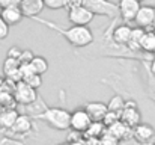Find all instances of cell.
Returning <instances> with one entry per match:
<instances>
[{"mask_svg": "<svg viewBox=\"0 0 155 145\" xmlns=\"http://www.w3.org/2000/svg\"><path fill=\"white\" fill-rule=\"evenodd\" d=\"M134 70H125L120 73H110L107 77L101 79V83L110 86L117 95L124 97L125 100H136L139 95H146V88L143 89V85L137 76H134Z\"/></svg>", "mask_w": 155, "mask_h": 145, "instance_id": "1", "label": "cell"}, {"mask_svg": "<svg viewBox=\"0 0 155 145\" xmlns=\"http://www.w3.org/2000/svg\"><path fill=\"white\" fill-rule=\"evenodd\" d=\"M35 21L39 23V24H44L45 27H48L54 32H57L59 35H62L72 48L83 50V48L89 47L95 41V33L89 27H84V26H71L69 29H63L59 24L53 23L50 20H45V18L38 17V18H35Z\"/></svg>", "mask_w": 155, "mask_h": 145, "instance_id": "2", "label": "cell"}, {"mask_svg": "<svg viewBox=\"0 0 155 145\" xmlns=\"http://www.w3.org/2000/svg\"><path fill=\"white\" fill-rule=\"evenodd\" d=\"M33 119H39V121H44L48 127H51L57 132H65L68 129H71V112L62 106H56L51 107L48 106L45 101L42 104V110L35 113V115H30Z\"/></svg>", "mask_w": 155, "mask_h": 145, "instance_id": "3", "label": "cell"}, {"mask_svg": "<svg viewBox=\"0 0 155 145\" xmlns=\"http://www.w3.org/2000/svg\"><path fill=\"white\" fill-rule=\"evenodd\" d=\"M84 8H87L94 15L111 20L119 17V5L113 0H84Z\"/></svg>", "mask_w": 155, "mask_h": 145, "instance_id": "4", "label": "cell"}, {"mask_svg": "<svg viewBox=\"0 0 155 145\" xmlns=\"http://www.w3.org/2000/svg\"><path fill=\"white\" fill-rule=\"evenodd\" d=\"M33 130H35L33 118H32L30 115L23 113V115L18 116V119L15 121L14 127H12L9 132H6V138H11V139H17V141H18L20 138L23 139V138L29 136Z\"/></svg>", "mask_w": 155, "mask_h": 145, "instance_id": "5", "label": "cell"}, {"mask_svg": "<svg viewBox=\"0 0 155 145\" xmlns=\"http://www.w3.org/2000/svg\"><path fill=\"white\" fill-rule=\"evenodd\" d=\"M12 92H14L15 103H17V104H21V106H32V104H35V103L38 101V98H39L36 89L30 88L26 82H18V83H15Z\"/></svg>", "mask_w": 155, "mask_h": 145, "instance_id": "6", "label": "cell"}, {"mask_svg": "<svg viewBox=\"0 0 155 145\" xmlns=\"http://www.w3.org/2000/svg\"><path fill=\"white\" fill-rule=\"evenodd\" d=\"M120 121L131 129H136L142 123V113L139 110V103L136 100H127L125 107L120 112Z\"/></svg>", "mask_w": 155, "mask_h": 145, "instance_id": "7", "label": "cell"}, {"mask_svg": "<svg viewBox=\"0 0 155 145\" xmlns=\"http://www.w3.org/2000/svg\"><path fill=\"white\" fill-rule=\"evenodd\" d=\"M92 123L94 121L84 107H77L75 110L71 112V130L78 133H86L92 126Z\"/></svg>", "mask_w": 155, "mask_h": 145, "instance_id": "8", "label": "cell"}, {"mask_svg": "<svg viewBox=\"0 0 155 145\" xmlns=\"http://www.w3.org/2000/svg\"><path fill=\"white\" fill-rule=\"evenodd\" d=\"M119 17L122 20V23H133L136 21V17L142 8V3L137 0H119Z\"/></svg>", "mask_w": 155, "mask_h": 145, "instance_id": "9", "label": "cell"}, {"mask_svg": "<svg viewBox=\"0 0 155 145\" xmlns=\"http://www.w3.org/2000/svg\"><path fill=\"white\" fill-rule=\"evenodd\" d=\"M94 14L84 8V6H80V8H72V9H68V20L72 26H84V27H89V24L92 23L94 20Z\"/></svg>", "mask_w": 155, "mask_h": 145, "instance_id": "10", "label": "cell"}, {"mask_svg": "<svg viewBox=\"0 0 155 145\" xmlns=\"http://www.w3.org/2000/svg\"><path fill=\"white\" fill-rule=\"evenodd\" d=\"M133 139L140 145H152L155 142V129L148 123H140L133 129Z\"/></svg>", "mask_w": 155, "mask_h": 145, "instance_id": "11", "label": "cell"}, {"mask_svg": "<svg viewBox=\"0 0 155 145\" xmlns=\"http://www.w3.org/2000/svg\"><path fill=\"white\" fill-rule=\"evenodd\" d=\"M136 26L142 27V29H146V30H151L155 24V9L154 6H149V5H142L137 17H136Z\"/></svg>", "mask_w": 155, "mask_h": 145, "instance_id": "12", "label": "cell"}, {"mask_svg": "<svg viewBox=\"0 0 155 145\" xmlns=\"http://www.w3.org/2000/svg\"><path fill=\"white\" fill-rule=\"evenodd\" d=\"M131 32H133V26L127 24V23H119L113 30H111V38L116 44L119 46H128L130 38H131Z\"/></svg>", "mask_w": 155, "mask_h": 145, "instance_id": "13", "label": "cell"}, {"mask_svg": "<svg viewBox=\"0 0 155 145\" xmlns=\"http://www.w3.org/2000/svg\"><path fill=\"white\" fill-rule=\"evenodd\" d=\"M18 116L20 113L15 107H3L0 110V130L5 133L9 132L14 127L15 121L18 119Z\"/></svg>", "mask_w": 155, "mask_h": 145, "instance_id": "14", "label": "cell"}, {"mask_svg": "<svg viewBox=\"0 0 155 145\" xmlns=\"http://www.w3.org/2000/svg\"><path fill=\"white\" fill-rule=\"evenodd\" d=\"M20 8H21L24 17H29V18L35 20L44 11L45 3H44V0H24V2H21Z\"/></svg>", "mask_w": 155, "mask_h": 145, "instance_id": "15", "label": "cell"}, {"mask_svg": "<svg viewBox=\"0 0 155 145\" xmlns=\"http://www.w3.org/2000/svg\"><path fill=\"white\" fill-rule=\"evenodd\" d=\"M83 107H84L86 112L91 115L92 121H101V123H103L104 116H105L107 112H108L107 104H105V103H101V101H87Z\"/></svg>", "mask_w": 155, "mask_h": 145, "instance_id": "16", "label": "cell"}, {"mask_svg": "<svg viewBox=\"0 0 155 145\" xmlns=\"http://www.w3.org/2000/svg\"><path fill=\"white\" fill-rule=\"evenodd\" d=\"M0 15L3 17V20L8 23V26H17L23 21L24 14L21 11L20 6H14V8H5L0 9Z\"/></svg>", "mask_w": 155, "mask_h": 145, "instance_id": "17", "label": "cell"}, {"mask_svg": "<svg viewBox=\"0 0 155 145\" xmlns=\"http://www.w3.org/2000/svg\"><path fill=\"white\" fill-rule=\"evenodd\" d=\"M108 133H111L119 142L122 141H127V139H131L133 138V129L128 127L127 124H124L122 121H117L116 124H113L111 127L107 129Z\"/></svg>", "mask_w": 155, "mask_h": 145, "instance_id": "18", "label": "cell"}, {"mask_svg": "<svg viewBox=\"0 0 155 145\" xmlns=\"http://www.w3.org/2000/svg\"><path fill=\"white\" fill-rule=\"evenodd\" d=\"M149 62L151 60H143L142 62V67L145 70V77H146V83H145V88H146V97L155 103V77L152 76L151 70H149Z\"/></svg>", "mask_w": 155, "mask_h": 145, "instance_id": "19", "label": "cell"}, {"mask_svg": "<svg viewBox=\"0 0 155 145\" xmlns=\"http://www.w3.org/2000/svg\"><path fill=\"white\" fill-rule=\"evenodd\" d=\"M146 33V29H142L139 26H134L133 27V32H131V38H130V43H128V47L130 50H133L134 53H143L140 44H142V40Z\"/></svg>", "mask_w": 155, "mask_h": 145, "instance_id": "20", "label": "cell"}, {"mask_svg": "<svg viewBox=\"0 0 155 145\" xmlns=\"http://www.w3.org/2000/svg\"><path fill=\"white\" fill-rule=\"evenodd\" d=\"M140 48H142L143 53L155 56V32L154 30H146V33H145V36L142 40Z\"/></svg>", "mask_w": 155, "mask_h": 145, "instance_id": "21", "label": "cell"}, {"mask_svg": "<svg viewBox=\"0 0 155 145\" xmlns=\"http://www.w3.org/2000/svg\"><path fill=\"white\" fill-rule=\"evenodd\" d=\"M105 132H107V127L101 121H94L92 126L89 127V130L86 132V136H87V139H101Z\"/></svg>", "mask_w": 155, "mask_h": 145, "instance_id": "22", "label": "cell"}, {"mask_svg": "<svg viewBox=\"0 0 155 145\" xmlns=\"http://www.w3.org/2000/svg\"><path fill=\"white\" fill-rule=\"evenodd\" d=\"M30 67H32L33 73L42 76V74H45L48 71V60L45 57H42V56H35L33 60L30 62Z\"/></svg>", "mask_w": 155, "mask_h": 145, "instance_id": "23", "label": "cell"}, {"mask_svg": "<svg viewBox=\"0 0 155 145\" xmlns=\"http://www.w3.org/2000/svg\"><path fill=\"white\" fill-rule=\"evenodd\" d=\"M125 103H127V100H125L124 97L114 94V95L110 98V101L107 103V107H108L110 112H117V113H120V112L124 110V107H125Z\"/></svg>", "mask_w": 155, "mask_h": 145, "instance_id": "24", "label": "cell"}, {"mask_svg": "<svg viewBox=\"0 0 155 145\" xmlns=\"http://www.w3.org/2000/svg\"><path fill=\"white\" fill-rule=\"evenodd\" d=\"M23 82H26V83H27L30 88H33V89H39V88L42 86V76H39V74L33 73V74L27 76Z\"/></svg>", "mask_w": 155, "mask_h": 145, "instance_id": "25", "label": "cell"}, {"mask_svg": "<svg viewBox=\"0 0 155 145\" xmlns=\"http://www.w3.org/2000/svg\"><path fill=\"white\" fill-rule=\"evenodd\" d=\"M45 8L51 11H59V9H68V0H44Z\"/></svg>", "mask_w": 155, "mask_h": 145, "instance_id": "26", "label": "cell"}, {"mask_svg": "<svg viewBox=\"0 0 155 145\" xmlns=\"http://www.w3.org/2000/svg\"><path fill=\"white\" fill-rule=\"evenodd\" d=\"M117 121H120V113H117V112H107V115L104 116L103 119V124L108 129V127H111L113 124H116Z\"/></svg>", "mask_w": 155, "mask_h": 145, "instance_id": "27", "label": "cell"}, {"mask_svg": "<svg viewBox=\"0 0 155 145\" xmlns=\"http://www.w3.org/2000/svg\"><path fill=\"white\" fill-rule=\"evenodd\" d=\"M35 56H36V54H35L30 48H24V50H23V54H21V57H20V64H21V65H29V64L33 60Z\"/></svg>", "mask_w": 155, "mask_h": 145, "instance_id": "28", "label": "cell"}, {"mask_svg": "<svg viewBox=\"0 0 155 145\" xmlns=\"http://www.w3.org/2000/svg\"><path fill=\"white\" fill-rule=\"evenodd\" d=\"M8 35H9V26H8V23L3 20V17L0 15V41H2V40H6Z\"/></svg>", "mask_w": 155, "mask_h": 145, "instance_id": "29", "label": "cell"}, {"mask_svg": "<svg viewBox=\"0 0 155 145\" xmlns=\"http://www.w3.org/2000/svg\"><path fill=\"white\" fill-rule=\"evenodd\" d=\"M21 54H23V48L14 46V47L9 48V51H8V56H6V57H11V59H17V60H20Z\"/></svg>", "mask_w": 155, "mask_h": 145, "instance_id": "30", "label": "cell"}, {"mask_svg": "<svg viewBox=\"0 0 155 145\" xmlns=\"http://www.w3.org/2000/svg\"><path fill=\"white\" fill-rule=\"evenodd\" d=\"M21 0H0V9L5 8H14V6H20Z\"/></svg>", "mask_w": 155, "mask_h": 145, "instance_id": "31", "label": "cell"}, {"mask_svg": "<svg viewBox=\"0 0 155 145\" xmlns=\"http://www.w3.org/2000/svg\"><path fill=\"white\" fill-rule=\"evenodd\" d=\"M0 145H24L23 142L17 141V139H11V138H3L0 141Z\"/></svg>", "mask_w": 155, "mask_h": 145, "instance_id": "32", "label": "cell"}, {"mask_svg": "<svg viewBox=\"0 0 155 145\" xmlns=\"http://www.w3.org/2000/svg\"><path fill=\"white\" fill-rule=\"evenodd\" d=\"M84 6V0H68V9Z\"/></svg>", "mask_w": 155, "mask_h": 145, "instance_id": "33", "label": "cell"}, {"mask_svg": "<svg viewBox=\"0 0 155 145\" xmlns=\"http://www.w3.org/2000/svg\"><path fill=\"white\" fill-rule=\"evenodd\" d=\"M119 145H140V144H139L137 141H134V139L131 138V139H127V141H122V142H120V144H119Z\"/></svg>", "mask_w": 155, "mask_h": 145, "instance_id": "34", "label": "cell"}, {"mask_svg": "<svg viewBox=\"0 0 155 145\" xmlns=\"http://www.w3.org/2000/svg\"><path fill=\"white\" fill-rule=\"evenodd\" d=\"M149 70H151V73H152V76L155 77V57L149 62Z\"/></svg>", "mask_w": 155, "mask_h": 145, "instance_id": "35", "label": "cell"}, {"mask_svg": "<svg viewBox=\"0 0 155 145\" xmlns=\"http://www.w3.org/2000/svg\"><path fill=\"white\" fill-rule=\"evenodd\" d=\"M145 5H149V6H155V0H148Z\"/></svg>", "mask_w": 155, "mask_h": 145, "instance_id": "36", "label": "cell"}, {"mask_svg": "<svg viewBox=\"0 0 155 145\" xmlns=\"http://www.w3.org/2000/svg\"><path fill=\"white\" fill-rule=\"evenodd\" d=\"M3 85H5V80H3V79H0V88H2Z\"/></svg>", "mask_w": 155, "mask_h": 145, "instance_id": "37", "label": "cell"}, {"mask_svg": "<svg viewBox=\"0 0 155 145\" xmlns=\"http://www.w3.org/2000/svg\"><path fill=\"white\" fill-rule=\"evenodd\" d=\"M137 2H140V3H146L148 0H137Z\"/></svg>", "mask_w": 155, "mask_h": 145, "instance_id": "38", "label": "cell"}, {"mask_svg": "<svg viewBox=\"0 0 155 145\" xmlns=\"http://www.w3.org/2000/svg\"><path fill=\"white\" fill-rule=\"evenodd\" d=\"M59 145H71V144H68V142H65V144H59Z\"/></svg>", "mask_w": 155, "mask_h": 145, "instance_id": "39", "label": "cell"}, {"mask_svg": "<svg viewBox=\"0 0 155 145\" xmlns=\"http://www.w3.org/2000/svg\"><path fill=\"white\" fill-rule=\"evenodd\" d=\"M2 109H3V107H2V106H0V110H2Z\"/></svg>", "mask_w": 155, "mask_h": 145, "instance_id": "40", "label": "cell"}, {"mask_svg": "<svg viewBox=\"0 0 155 145\" xmlns=\"http://www.w3.org/2000/svg\"><path fill=\"white\" fill-rule=\"evenodd\" d=\"M21 2H24V0H21Z\"/></svg>", "mask_w": 155, "mask_h": 145, "instance_id": "41", "label": "cell"}, {"mask_svg": "<svg viewBox=\"0 0 155 145\" xmlns=\"http://www.w3.org/2000/svg\"><path fill=\"white\" fill-rule=\"evenodd\" d=\"M154 9H155V6H154Z\"/></svg>", "mask_w": 155, "mask_h": 145, "instance_id": "42", "label": "cell"}]
</instances>
